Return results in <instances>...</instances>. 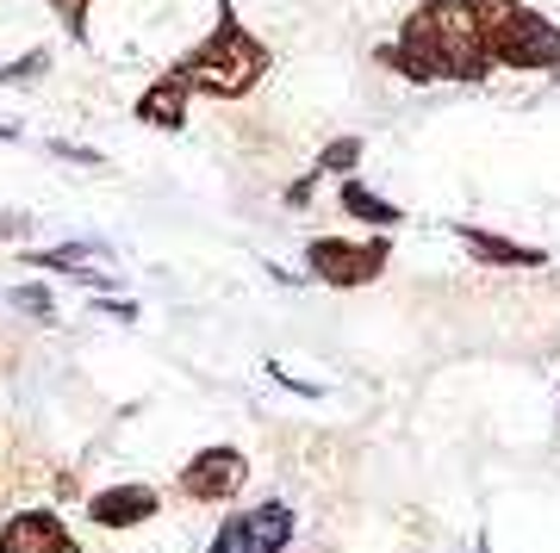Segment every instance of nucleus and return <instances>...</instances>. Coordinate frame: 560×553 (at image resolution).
Segmentation results:
<instances>
[{"label": "nucleus", "mask_w": 560, "mask_h": 553, "mask_svg": "<svg viewBox=\"0 0 560 553\" xmlns=\"http://www.w3.org/2000/svg\"><path fill=\"white\" fill-rule=\"evenodd\" d=\"M374 57L393 69V75L418 81V87H436V81H455V87H480L499 62L486 50V25H480V0H418L405 13L399 38L381 44Z\"/></svg>", "instance_id": "f257e3e1"}, {"label": "nucleus", "mask_w": 560, "mask_h": 553, "mask_svg": "<svg viewBox=\"0 0 560 553\" xmlns=\"http://www.w3.org/2000/svg\"><path fill=\"white\" fill-rule=\"evenodd\" d=\"M268 69H275V50L237 20L231 0H219L212 32H206L200 44H187V50L168 62V75H175L194 99H243L268 81Z\"/></svg>", "instance_id": "f03ea898"}, {"label": "nucleus", "mask_w": 560, "mask_h": 553, "mask_svg": "<svg viewBox=\"0 0 560 553\" xmlns=\"http://www.w3.org/2000/svg\"><path fill=\"white\" fill-rule=\"evenodd\" d=\"M480 25H486V50H492L499 69L560 81V25L541 20L529 0H480Z\"/></svg>", "instance_id": "7ed1b4c3"}, {"label": "nucleus", "mask_w": 560, "mask_h": 553, "mask_svg": "<svg viewBox=\"0 0 560 553\" xmlns=\"http://www.w3.org/2000/svg\"><path fill=\"white\" fill-rule=\"evenodd\" d=\"M393 243L386 237H312L305 243V274L324 286H368L386 274Z\"/></svg>", "instance_id": "20e7f679"}, {"label": "nucleus", "mask_w": 560, "mask_h": 553, "mask_svg": "<svg viewBox=\"0 0 560 553\" xmlns=\"http://www.w3.org/2000/svg\"><path fill=\"white\" fill-rule=\"evenodd\" d=\"M293 529H300L293 504L261 497V504H249V510L224 516L219 534L206 541V553H280V548H293Z\"/></svg>", "instance_id": "39448f33"}, {"label": "nucleus", "mask_w": 560, "mask_h": 553, "mask_svg": "<svg viewBox=\"0 0 560 553\" xmlns=\"http://www.w3.org/2000/svg\"><path fill=\"white\" fill-rule=\"evenodd\" d=\"M249 485V455L243 448H200V455L187 460L175 473V492L194 497V504H224V497H237Z\"/></svg>", "instance_id": "423d86ee"}, {"label": "nucleus", "mask_w": 560, "mask_h": 553, "mask_svg": "<svg viewBox=\"0 0 560 553\" xmlns=\"http://www.w3.org/2000/svg\"><path fill=\"white\" fill-rule=\"evenodd\" d=\"M156 510H162V492H156V485H106V492L88 497V522H94V529H106V534L143 529Z\"/></svg>", "instance_id": "0eeeda50"}, {"label": "nucleus", "mask_w": 560, "mask_h": 553, "mask_svg": "<svg viewBox=\"0 0 560 553\" xmlns=\"http://www.w3.org/2000/svg\"><path fill=\"white\" fill-rule=\"evenodd\" d=\"M0 553H81V541L69 534L57 510H20L7 516V529H0Z\"/></svg>", "instance_id": "6e6552de"}, {"label": "nucleus", "mask_w": 560, "mask_h": 553, "mask_svg": "<svg viewBox=\"0 0 560 553\" xmlns=\"http://www.w3.org/2000/svg\"><path fill=\"white\" fill-rule=\"evenodd\" d=\"M187 106H194V94H187V87H180V81L168 75V69H162V75L138 94L131 119L150 125V131H187Z\"/></svg>", "instance_id": "1a4fd4ad"}, {"label": "nucleus", "mask_w": 560, "mask_h": 553, "mask_svg": "<svg viewBox=\"0 0 560 553\" xmlns=\"http://www.w3.org/2000/svg\"><path fill=\"white\" fill-rule=\"evenodd\" d=\"M455 237L467 243V256L486 261V268H541V249H529V243H511L499 237V231H480V224H455Z\"/></svg>", "instance_id": "9d476101"}, {"label": "nucleus", "mask_w": 560, "mask_h": 553, "mask_svg": "<svg viewBox=\"0 0 560 553\" xmlns=\"http://www.w3.org/2000/svg\"><path fill=\"white\" fill-rule=\"evenodd\" d=\"M337 205H342L349 217H361V224H374V231H393V224L405 217V205L381 199L374 187H368V180H355V175H342V180H337Z\"/></svg>", "instance_id": "9b49d317"}, {"label": "nucleus", "mask_w": 560, "mask_h": 553, "mask_svg": "<svg viewBox=\"0 0 560 553\" xmlns=\"http://www.w3.org/2000/svg\"><path fill=\"white\" fill-rule=\"evenodd\" d=\"M361 150H368V143H361V138H330V143H324V150H318V175H355V168H361Z\"/></svg>", "instance_id": "f8f14e48"}, {"label": "nucleus", "mask_w": 560, "mask_h": 553, "mask_svg": "<svg viewBox=\"0 0 560 553\" xmlns=\"http://www.w3.org/2000/svg\"><path fill=\"white\" fill-rule=\"evenodd\" d=\"M50 13H57V25H62V38L69 44H88L94 32H88V13H94V0H44Z\"/></svg>", "instance_id": "ddd939ff"}, {"label": "nucleus", "mask_w": 560, "mask_h": 553, "mask_svg": "<svg viewBox=\"0 0 560 553\" xmlns=\"http://www.w3.org/2000/svg\"><path fill=\"white\" fill-rule=\"evenodd\" d=\"M50 57H57V50L38 44V50H25L20 62H0V87H25V81H38L44 69H50Z\"/></svg>", "instance_id": "4468645a"}, {"label": "nucleus", "mask_w": 560, "mask_h": 553, "mask_svg": "<svg viewBox=\"0 0 560 553\" xmlns=\"http://www.w3.org/2000/svg\"><path fill=\"white\" fill-rule=\"evenodd\" d=\"M13 305H20V311H32V317H57V305H50V293H44V286H13Z\"/></svg>", "instance_id": "2eb2a0df"}, {"label": "nucleus", "mask_w": 560, "mask_h": 553, "mask_svg": "<svg viewBox=\"0 0 560 553\" xmlns=\"http://www.w3.org/2000/svg\"><path fill=\"white\" fill-rule=\"evenodd\" d=\"M50 150H57L62 162H75V168H101V150H88V143H50Z\"/></svg>", "instance_id": "dca6fc26"}, {"label": "nucleus", "mask_w": 560, "mask_h": 553, "mask_svg": "<svg viewBox=\"0 0 560 553\" xmlns=\"http://www.w3.org/2000/svg\"><path fill=\"white\" fill-rule=\"evenodd\" d=\"M25 231H32L25 217H0V237H25Z\"/></svg>", "instance_id": "f3484780"}]
</instances>
